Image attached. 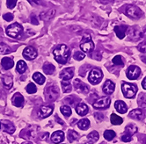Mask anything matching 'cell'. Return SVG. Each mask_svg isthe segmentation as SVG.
Here are the masks:
<instances>
[{
  "label": "cell",
  "mask_w": 146,
  "mask_h": 144,
  "mask_svg": "<svg viewBox=\"0 0 146 144\" xmlns=\"http://www.w3.org/2000/svg\"><path fill=\"white\" fill-rule=\"evenodd\" d=\"M53 55L58 63L65 64L70 57V48L64 44H61L54 49Z\"/></svg>",
  "instance_id": "obj_1"
},
{
  "label": "cell",
  "mask_w": 146,
  "mask_h": 144,
  "mask_svg": "<svg viewBox=\"0 0 146 144\" xmlns=\"http://www.w3.org/2000/svg\"><path fill=\"white\" fill-rule=\"evenodd\" d=\"M121 91L122 94L125 98H132L135 97V95L137 92V86L134 84L129 83H122L121 85Z\"/></svg>",
  "instance_id": "obj_2"
},
{
  "label": "cell",
  "mask_w": 146,
  "mask_h": 144,
  "mask_svg": "<svg viewBox=\"0 0 146 144\" xmlns=\"http://www.w3.org/2000/svg\"><path fill=\"white\" fill-rule=\"evenodd\" d=\"M23 33V27L19 23H13L6 28V34L12 38H18Z\"/></svg>",
  "instance_id": "obj_3"
},
{
  "label": "cell",
  "mask_w": 146,
  "mask_h": 144,
  "mask_svg": "<svg viewBox=\"0 0 146 144\" xmlns=\"http://www.w3.org/2000/svg\"><path fill=\"white\" fill-rule=\"evenodd\" d=\"M80 48L83 52L90 53L94 49V43L92 40L91 36L89 34H86L83 37L81 42H80Z\"/></svg>",
  "instance_id": "obj_4"
},
{
  "label": "cell",
  "mask_w": 146,
  "mask_h": 144,
  "mask_svg": "<svg viewBox=\"0 0 146 144\" xmlns=\"http://www.w3.org/2000/svg\"><path fill=\"white\" fill-rule=\"evenodd\" d=\"M103 77L102 72L98 69H93L90 71L88 75V80L92 85H98L100 84Z\"/></svg>",
  "instance_id": "obj_5"
},
{
  "label": "cell",
  "mask_w": 146,
  "mask_h": 144,
  "mask_svg": "<svg viewBox=\"0 0 146 144\" xmlns=\"http://www.w3.org/2000/svg\"><path fill=\"white\" fill-rule=\"evenodd\" d=\"M126 15L132 18H140L143 16V12L135 5H128L126 8Z\"/></svg>",
  "instance_id": "obj_6"
},
{
  "label": "cell",
  "mask_w": 146,
  "mask_h": 144,
  "mask_svg": "<svg viewBox=\"0 0 146 144\" xmlns=\"http://www.w3.org/2000/svg\"><path fill=\"white\" fill-rule=\"evenodd\" d=\"M111 99L108 97H102L92 104L95 109H108L110 106Z\"/></svg>",
  "instance_id": "obj_7"
},
{
  "label": "cell",
  "mask_w": 146,
  "mask_h": 144,
  "mask_svg": "<svg viewBox=\"0 0 146 144\" xmlns=\"http://www.w3.org/2000/svg\"><path fill=\"white\" fill-rule=\"evenodd\" d=\"M45 94H46V98L47 99L50 100V101H54L57 98L58 94H59V90L56 86L55 85H51V86H48L46 90H45Z\"/></svg>",
  "instance_id": "obj_8"
},
{
  "label": "cell",
  "mask_w": 146,
  "mask_h": 144,
  "mask_svg": "<svg viewBox=\"0 0 146 144\" xmlns=\"http://www.w3.org/2000/svg\"><path fill=\"white\" fill-rule=\"evenodd\" d=\"M141 74V69L137 66H129L126 71V75L129 80H135L139 77Z\"/></svg>",
  "instance_id": "obj_9"
},
{
  "label": "cell",
  "mask_w": 146,
  "mask_h": 144,
  "mask_svg": "<svg viewBox=\"0 0 146 144\" xmlns=\"http://www.w3.org/2000/svg\"><path fill=\"white\" fill-rule=\"evenodd\" d=\"M23 56L27 60L32 61V60L36 58V56H37V51H36V49L34 47L28 46V47H27L23 50Z\"/></svg>",
  "instance_id": "obj_10"
},
{
  "label": "cell",
  "mask_w": 146,
  "mask_h": 144,
  "mask_svg": "<svg viewBox=\"0 0 146 144\" xmlns=\"http://www.w3.org/2000/svg\"><path fill=\"white\" fill-rule=\"evenodd\" d=\"M53 106H41L39 110V117L41 118V119H45V118H48L49 115L52 114V112H53Z\"/></svg>",
  "instance_id": "obj_11"
},
{
  "label": "cell",
  "mask_w": 146,
  "mask_h": 144,
  "mask_svg": "<svg viewBox=\"0 0 146 144\" xmlns=\"http://www.w3.org/2000/svg\"><path fill=\"white\" fill-rule=\"evenodd\" d=\"M128 34L130 37V39L133 40H140L141 38L143 37V32H141V31L137 27H130L129 29Z\"/></svg>",
  "instance_id": "obj_12"
},
{
  "label": "cell",
  "mask_w": 146,
  "mask_h": 144,
  "mask_svg": "<svg viewBox=\"0 0 146 144\" xmlns=\"http://www.w3.org/2000/svg\"><path fill=\"white\" fill-rule=\"evenodd\" d=\"M74 76V68H66L60 73V78L65 81H70Z\"/></svg>",
  "instance_id": "obj_13"
},
{
  "label": "cell",
  "mask_w": 146,
  "mask_h": 144,
  "mask_svg": "<svg viewBox=\"0 0 146 144\" xmlns=\"http://www.w3.org/2000/svg\"><path fill=\"white\" fill-rule=\"evenodd\" d=\"M0 125L2 127L3 131L6 132L8 133H11L12 135V133H13L15 132V127L12 122L7 121V120H2L1 123H0Z\"/></svg>",
  "instance_id": "obj_14"
},
{
  "label": "cell",
  "mask_w": 146,
  "mask_h": 144,
  "mask_svg": "<svg viewBox=\"0 0 146 144\" xmlns=\"http://www.w3.org/2000/svg\"><path fill=\"white\" fill-rule=\"evenodd\" d=\"M103 92L106 94H112L113 92L114 91V90H115V85H114L112 81L110 80H107L106 83L104 84L103 85Z\"/></svg>",
  "instance_id": "obj_15"
},
{
  "label": "cell",
  "mask_w": 146,
  "mask_h": 144,
  "mask_svg": "<svg viewBox=\"0 0 146 144\" xmlns=\"http://www.w3.org/2000/svg\"><path fill=\"white\" fill-rule=\"evenodd\" d=\"M64 140V133L62 131H56L51 135V141L54 143H60Z\"/></svg>",
  "instance_id": "obj_16"
},
{
  "label": "cell",
  "mask_w": 146,
  "mask_h": 144,
  "mask_svg": "<svg viewBox=\"0 0 146 144\" xmlns=\"http://www.w3.org/2000/svg\"><path fill=\"white\" fill-rule=\"evenodd\" d=\"M128 30L127 26H114L113 31L119 39H123L126 35V31Z\"/></svg>",
  "instance_id": "obj_17"
},
{
  "label": "cell",
  "mask_w": 146,
  "mask_h": 144,
  "mask_svg": "<svg viewBox=\"0 0 146 144\" xmlns=\"http://www.w3.org/2000/svg\"><path fill=\"white\" fill-rule=\"evenodd\" d=\"M74 86L76 87L77 91L84 92V93H87V92L89 91L88 86L86 84L83 83V82H81L80 80H78V79H76L74 81Z\"/></svg>",
  "instance_id": "obj_18"
},
{
  "label": "cell",
  "mask_w": 146,
  "mask_h": 144,
  "mask_svg": "<svg viewBox=\"0 0 146 144\" xmlns=\"http://www.w3.org/2000/svg\"><path fill=\"white\" fill-rule=\"evenodd\" d=\"M114 107H115V110L119 112V114H125L128 111V107L127 105L121 100H117L115 103H114Z\"/></svg>",
  "instance_id": "obj_19"
},
{
  "label": "cell",
  "mask_w": 146,
  "mask_h": 144,
  "mask_svg": "<svg viewBox=\"0 0 146 144\" xmlns=\"http://www.w3.org/2000/svg\"><path fill=\"white\" fill-rule=\"evenodd\" d=\"M1 65L5 69L8 70V69H11L14 66V61L10 57H4L1 61Z\"/></svg>",
  "instance_id": "obj_20"
},
{
  "label": "cell",
  "mask_w": 146,
  "mask_h": 144,
  "mask_svg": "<svg viewBox=\"0 0 146 144\" xmlns=\"http://www.w3.org/2000/svg\"><path fill=\"white\" fill-rule=\"evenodd\" d=\"M13 105L17 107H21L24 105V98L20 93H16L13 97Z\"/></svg>",
  "instance_id": "obj_21"
},
{
  "label": "cell",
  "mask_w": 146,
  "mask_h": 144,
  "mask_svg": "<svg viewBox=\"0 0 146 144\" xmlns=\"http://www.w3.org/2000/svg\"><path fill=\"white\" fill-rule=\"evenodd\" d=\"M76 112L77 114L80 116H85L88 114L89 112V109H88V106L84 104V103H81L79 104L77 107H76Z\"/></svg>",
  "instance_id": "obj_22"
},
{
  "label": "cell",
  "mask_w": 146,
  "mask_h": 144,
  "mask_svg": "<svg viewBox=\"0 0 146 144\" xmlns=\"http://www.w3.org/2000/svg\"><path fill=\"white\" fill-rule=\"evenodd\" d=\"M129 117L135 120H141L143 119V112L141 109H134L132 111H130L129 112Z\"/></svg>",
  "instance_id": "obj_23"
},
{
  "label": "cell",
  "mask_w": 146,
  "mask_h": 144,
  "mask_svg": "<svg viewBox=\"0 0 146 144\" xmlns=\"http://www.w3.org/2000/svg\"><path fill=\"white\" fill-rule=\"evenodd\" d=\"M56 14V10L55 9H50L48 11L45 12V13H41L40 15V19L42 20H48L51 18H53Z\"/></svg>",
  "instance_id": "obj_24"
},
{
  "label": "cell",
  "mask_w": 146,
  "mask_h": 144,
  "mask_svg": "<svg viewBox=\"0 0 146 144\" xmlns=\"http://www.w3.org/2000/svg\"><path fill=\"white\" fill-rule=\"evenodd\" d=\"M33 79L36 82L38 85H43L45 83V80H46L45 77L41 73H40V72H35V73L33 75Z\"/></svg>",
  "instance_id": "obj_25"
},
{
  "label": "cell",
  "mask_w": 146,
  "mask_h": 144,
  "mask_svg": "<svg viewBox=\"0 0 146 144\" xmlns=\"http://www.w3.org/2000/svg\"><path fill=\"white\" fill-rule=\"evenodd\" d=\"M2 80H3V84H4L5 88L11 89L13 87V77L11 76H3Z\"/></svg>",
  "instance_id": "obj_26"
},
{
  "label": "cell",
  "mask_w": 146,
  "mask_h": 144,
  "mask_svg": "<svg viewBox=\"0 0 146 144\" xmlns=\"http://www.w3.org/2000/svg\"><path fill=\"white\" fill-rule=\"evenodd\" d=\"M42 69L44 71V73H46L48 75H51V74H53V72L55 71L56 69L53 64H51L49 63H45L42 67Z\"/></svg>",
  "instance_id": "obj_27"
},
{
  "label": "cell",
  "mask_w": 146,
  "mask_h": 144,
  "mask_svg": "<svg viewBox=\"0 0 146 144\" xmlns=\"http://www.w3.org/2000/svg\"><path fill=\"white\" fill-rule=\"evenodd\" d=\"M16 69L19 73L22 74L24 72L27 70V63H25L24 61L22 60H19L18 63H17V65H16Z\"/></svg>",
  "instance_id": "obj_28"
},
{
  "label": "cell",
  "mask_w": 146,
  "mask_h": 144,
  "mask_svg": "<svg viewBox=\"0 0 146 144\" xmlns=\"http://www.w3.org/2000/svg\"><path fill=\"white\" fill-rule=\"evenodd\" d=\"M78 127L82 130H86L90 127V121L88 119H82L78 122Z\"/></svg>",
  "instance_id": "obj_29"
},
{
  "label": "cell",
  "mask_w": 146,
  "mask_h": 144,
  "mask_svg": "<svg viewBox=\"0 0 146 144\" xmlns=\"http://www.w3.org/2000/svg\"><path fill=\"white\" fill-rule=\"evenodd\" d=\"M137 132V127L135 125H129L125 128V135H128L132 136L133 135H135V133Z\"/></svg>",
  "instance_id": "obj_30"
},
{
  "label": "cell",
  "mask_w": 146,
  "mask_h": 144,
  "mask_svg": "<svg viewBox=\"0 0 146 144\" xmlns=\"http://www.w3.org/2000/svg\"><path fill=\"white\" fill-rule=\"evenodd\" d=\"M61 84H62V91H64V93H69V92L71 91L72 87H71V85L70 83V81L62 80Z\"/></svg>",
  "instance_id": "obj_31"
},
{
  "label": "cell",
  "mask_w": 146,
  "mask_h": 144,
  "mask_svg": "<svg viewBox=\"0 0 146 144\" xmlns=\"http://www.w3.org/2000/svg\"><path fill=\"white\" fill-rule=\"evenodd\" d=\"M110 120H111L112 124H113V125H121V124H122V122H123L122 118H121L120 116L114 114H113L111 115Z\"/></svg>",
  "instance_id": "obj_32"
},
{
  "label": "cell",
  "mask_w": 146,
  "mask_h": 144,
  "mask_svg": "<svg viewBox=\"0 0 146 144\" xmlns=\"http://www.w3.org/2000/svg\"><path fill=\"white\" fill-rule=\"evenodd\" d=\"M99 138H100V135L97 131H92L87 135V139L89 140V141H92V142L97 141Z\"/></svg>",
  "instance_id": "obj_33"
},
{
  "label": "cell",
  "mask_w": 146,
  "mask_h": 144,
  "mask_svg": "<svg viewBox=\"0 0 146 144\" xmlns=\"http://www.w3.org/2000/svg\"><path fill=\"white\" fill-rule=\"evenodd\" d=\"M138 106L141 108L146 109V94L141 93L138 97Z\"/></svg>",
  "instance_id": "obj_34"
},
{
  "label": "cell",
  "mask_w": 146,
  "mask_h": 144,
  "mask_svg": "<svg viewBox=\"0 0 146 144\" xmlns=\"http://www.w3.org/2000/svg\"><path fill=\"white\" fill-rule=\"evenodd\" d=\"M9 53H11V48L8 47V45H6L4 42L0 43V54L1 55H7Z\"/></svg>",
  "instance_id": "obj_35"
},
{
  "label": "cell",
  "mask_w": 146,
  "mask_h": 144,
  "mask_svg": "<svg viewBox=\"0 0 146 144\" xmlns=\"http://www.w3.org/2000/svg\"><path fill=\"white\" fill-rule=\"evenodd\" d=\"M78 138V133L77 132H75L74 130H69L68 131V140L69 141L72 142L76 141Z\"/></svg>",
  "instance_id": "obj_36"
},
{
  "label": "cell",
  "mask_w": 146,
  "mask_h": 144,
  "mask_svg": "<svg viewBox=\"0 0 146 144\" xmlns=\"http://www.w3.org/2000/svg\"><path fill=\"white\" fill-rule=\"evenodd\" d=\"M114 137H115V133L113 130H107L104 132V138L107 141H112Z\"/></svg>",
  "instance_id": "obj_37"
},
{
  "label": "cell",
  "mask_w": 146,
  "mask_h": 144,
  "mask_svg": "<svg viewBox=\"0 0 146 144\" xmlns=\"http://www.w3.org/2000/svg\"><path fill=\"white\" fill-rule=\"evenodd\" d=\"M26 90H27V93H29V94H34V93H35V92L37 91V88H36L35 84L29 83L27 85V86L26 87Z\"/></svg>",
  "instance_id": "obj_38"
},
{
  "label": "cell",
  "mask_w": 146,
  "mask_h": 144,
  "mask_svg": "<svg viewBox=\"0 0 146 144\" xmlns=\"http://www.w3.org/2000/svg\"><path fill=\"white\" fill-rule=\"evenodd\" d=\"M60 111H61L62 114H64V115H65L66 117H69V116L71 115V109L68 106H61Z\"/></svg>",
  "instance_id": "obj_39"
},
{
  "label": "cell",
  "mask_w": 146,
  "mask_h": 144,
  "mask_svg": "<svg viewBox=\"0 0 146 144\" xmlns=\"http://www.w3.org/2000/svg\"><path fill=\"white\" fill-rule=\"evenodd\" d=\"M113 64H115V65H118V66H123L124 63H123V61H122V58L121 55H116V56H114L113 59Z\"/></svg>",
  "instance_id": "obj_40"
},
{
  "label": "cell",
  "mask_w": 146,
  "mask_h": 144,
  "mask_svg": "<svg viewBox=\"0 0 146 144\" xmlns=\"http://www.w3.org/2000/svg\"><path fill=\"white\" fill-rule=\"evenodd\" d=\"M73 57H74V59L77 60V61H81V60H83V59L86 57V54L81 52V51H78V52H76L74 54Z\"/></svg>",
  "instance_id": "obj_41"
},
{
  "label": "cell",
  "mask_w": 146,
  "mask_h": 144,
  "mask_svg": "<svg viewBox=\"0 0 146 144\" xmlns=\"http://www.w3.org/2000/svg\"><path fill=\"white\" fill-rule=\"evenodd\" d=\"M17 2H18V0H7V1H6L7 7L10 8V9H13L16 6Z\"/></svg>",
  "instance_id": "obj_42"
},
{
  "label": "cell",
  "mask_w": 146,
  "mask_h": 144,
  "mask_svg": "<svg viewBox=\"0 0 146 144\" xmlns=\"http://www.w3.org/2000/svg\"><path fill=\"white\" fill-rule=\"evenodd\" d=\"M137 48L140 52L142 53H146V42H142L138 46H137Z\"/></svg>",
  "instance_id": "obj_43"
},
{
  "label": "cell",
  "mask_w": 146,
  "mask_h": 144,
  "mask_svg": "<svg viewBox=\"0 0 146 144\" xmlns=\"http://www.w3.org/2000/svg\"><path fill=\"white\" fill-rule=\"evenodd\" d=\"M3 18L5 20H6V21H12V20L13 19V13H5L3 15Z\"/></svg>",
  "instance_id": "obj_44"
},
{
  "label": "cell",
  "mask_w": 146,
  "mask_h": 144,
  "mask_svg": "<svg viewBox=\"0 0 146 144\" xmlns=\"http://www.w3.org/2000/svg\"><path fill=\"white\" fill-rule=\"evenodd\" d=\"M121 140L124 142H129V141H130L132 140V136L128 135H125V133H124V135L121 136Z\"/></svg>",
  "instance_id": "obj_45"
},
{
  "label": "cell",
  "mask_w": 146,
  "mask_h": 144,
  "mask_svg": "<svg viewBox=\"0 0 146 144\" xmlns=\"http://www.w3.org/2000/svg\"><path fill=\"white\" fill-rule=\"evenodd\" d=\"M94 117H95V119H96V120L97 121H102L103 120H104V116H103V114H99V112H95L94 114Z\"/></svg>",
  "instance_id": "obj_46"
},
{
  "label": "cell",
  "mask_w": 146,
  "mask_h": 144,
  "mask_svg": "<svg viewBox=\"0 0 146 144\" xmlns=\"http://www.w3.org/2000/svg\"><path fill=\"white\" fill-rule=\"evenodd\" d=\"M28 2L32 5H38L40 4V0H28Z\"/></svg>",
  "instance_id": "obj_47"
},
{
  "label": "cell",
  "mask_w": 146,
  "mask_h": 144,
  "mask_svg": "<svg viewBox=\"0 0 146 144\" xmlns=\"http://www.w3.org/2000/svg\"><path fill=\"white\" fill-rule=\"evenodd\" d=\"M142 86H143V88L144 90H146V77L143 78V82H142Z\"/></svg>",
  "instance_id": "obj_48"
},
{
  "label": "cell",
  "mask_w": 146,
  "mask_h": 144,
  "mask_svg": "<svg viewBox=\"0 0 146 144\" xmlns=\"http://www.w3.org/2000/svg\"><path fill=\"white\" fill-rule=\"evenodd\" d=\"M32 23H33L34 25H38L37 18H35V16H33V17H32Z\"/></svg>",
  "instance_id": "obj_49"
},
{
  "label": "cell",
  "mask_w": 146,
  "mask_h": 144,
  "mask_svg": "<svg viewBox=\"0 0 146 144\" xmlns=\"http://www.w3.org/2000/svg\"><path fill=\"white\" fill-rule=\"evenodd\" d=\"M113 1H114V0H100V2L103 4H108V3L113 2Z\"/></svg>",
  "instance_id": "obj_50"
},
{
  "label": "cell",
  "mask_w": 146,
  "mask_h": 144,
  "mask_svg": "<svg viewBox=\"0 0 146 144\" xmlns=\"http://www.w3.org/2000/svg\"><path fill=\"white\" fill-rule=\"evenodd\" d=\"M141 59H142V61H143V63H146V57H145V56H143Z\"/></svg>",
  "instance_id": "obj_51"
},
{
  "label": "cell",
  "mask_w": 146,
  "mask_h": 144,
  "mask_svg": "<svg viewBox=\"0 0 146 144\" xmlns=\"http://www.w3.org/2000/svg\"><path fill=\"white\" fill-rule=\"evenodd\" d=\"M84 144H93V142H92V141H88V142H86V143H84Z\"/></svg>",
  "instance_id": "obj_52"
},
{
  "label": "cell",
  "mask_w": 146,
  "mask_h": 144,
  "mask_svg": "<svg viewBox=\"0 0 146 144\" xmlns=\"http://www.w3.org/2000/svg\"><path fill=\"white\" fill-rule=\"evenodd\" d=\"M143 34H145V36H146V29L144 30V32L143 33Z\"/></svg>",
  "instance_id": "obj_53"
},
{
  "label": "cell",
  "mask_w": 146,
  "mask_h": 144,
  "mask_svg": "<svg viewBox=\"0 0 146 144\" xmlns=\"http://www.w3.org/2000/svg\"><path fill=\"white\" fill-rule=\"evenodd\" d=\"M1 3L2 2H1V0H0V8H1Z\"/></svg>",
  "instance_id": "obj_54"
},
{
  "label": "cell",
  "mask_w": 146,
  "mask_h": 144,
  "mask_svg": "<svg viewBox=\"0 0 146 144\" xmlns=\"http://www.w3.org/2000/svg\"><path fill=\"white\" fill-rule=\"evenodd\" d=\"M100 144H107V143H105V142H102V143H100Z\"/></svg>",
  "instance_id": "obj_55"
},
{
  "label": "cell",
  "mask_w": 146,
  "mask_h": 144,
  "mask_svg": "<svg viewBox=\"0 0 146 144\" xmlns=\"http://www.w3.org/2000/svg\"><path fill=\"white\" fill-rule=\"evenodd\" d=\"M143 144H146V141H144V143H143Z\"/></svg>",
  "instance_id": "obj_56"
}]
</instances>
